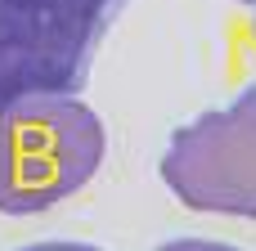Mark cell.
<instances>
[{"mask_svg":"<svg viewBox=\"0 0 256 251\" xmlns=\"http://www.w3.org/2000/svg\"><path fill=\"white\" fill-rule=\"evenodd\" d=\"M104 121L76 94L0 103V211L36 216L72 198L104 162Z\"/></svg>","mask_w":256,"mask_h":251,"instance_id":"6da1fadb","label":"cell"},{"mask_svg":"<svg viewBox=\"0 0 256 251\" xmlns=\"http://www.w3.org/2000/svg\"><path fill=\"white\" fill-rule=\"evenodd\" d=\"M130 0H0V103L76 94Z\"/></svg>","mask_w":256,"mask_h":251,"instance_id":"7a4b0ae2","label":"cell"},{"mask_svg":"<svg viewBox=\"0 0 256 251\" xmlns=\"http://www.w3.org/2000/svg\"><path fill=\"white\" fill-rule=\"evenodd\" d=\"M162 180L194 211L256 220V85L171 135Z\"/></svg>","mask_w":256,"mask_h":251,"instance_id":"3957f363","label":"cell"},{"mask_svg":"<svg viewBox=\"0 0 256 251\" xmlns=\"http://www.w3.org/2000/svg\"><path fill=\"white\" fill-rule=\"evenodd\" d=\"M158 251H238V247H225V243H212V238H171Z\"/></svg>","mask_w":256,"mask_h":251,"instance_id":"277c9868","label":"cell"},{"mask_svg":"<svg viewBox=\"0 0 256 251\" xmlns=\"http://www.w3.org/2000/svg\"><path fill=\"white\" fill-rule=\"evenodd\" d=\"M22 251H99V247H90V243H32Z\"/></svg>","mask_w":256,"mask_h":251,"instance_id":"5b68a950","label":"cell"},{"mask_svg":"<svg viewBox=\"0 0 256 251\" xmlns=\"http://www.w3.org/2000/svg\"><path fill=\"white\" fill-rule=\"evenodd\" d=\"M248 4H256V0H248Z\"/></svg>","mask_w":256,"mask_h":251,"instance_id":"8992f818","label":"cell"}]
</instances>
